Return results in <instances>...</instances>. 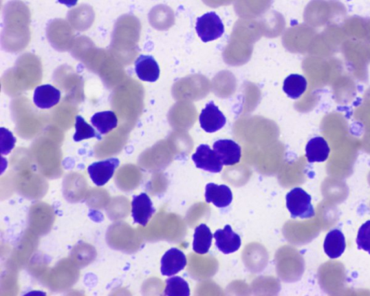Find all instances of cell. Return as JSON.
Returning a JSON list of instances; mask_svg holds the SVG:
<instances>
[{
  "label": "cell",
  "mask_w": 370,
  "mask_h": 296,
  "mask_svg": "<svg viewBox=\"0 0 370 296\" xmlns=\"http://www.w3.org/2000/svg\"><path fill=\"white\" fill-rule=\"evenodd\" d=\"M195 30L198 36L206 43L220 38L224 33V25L215 12H210L197 19Z\"/></svg>",
  "instance_id": "cell-2"
},
{
  "label": "cell",
  "mask_w": 370,
  "mask_h": 296,
  "mask_svg": "<svg viewBox=\"0 0 370 296\" xmlns=\"http://www.w3.org/2000/svg\"><path fill=\"white\" fill-rule=\"evenodd\" d=\"M346 239L342 232L334 229L327 234L323 248L326 255L331 259L339 258L346 249Z\"/></svg>",
  "instance_id": "cell-13"
},
{
  "label": "cell",
  "mask_w": 370,
  "mask_h": 296,
  "mask_svg": "<svg viewBox=\"0 0 370 296\" xmlns=\"http://www.w3.org/2000/svg\"><path fill=\"white\" fill-rule=\"evenodd\" d=\"M61 98V91L47 84L35 89L34 103L40 109H50L60 103Z\"/></svg>",
  "instance_id": "cell-12"
},
{
  "label": "cell",
  "mask_w": 370,
  "mask_h": 296,
  "mask_svg": "<svg viewBox=\"0 0 370 296\" xmlns=\"http://www.w3.org/2000/svg\"><path fill=\"white\" fill-rule=\"evenodd\" d=\"M120 163L118 158H110L89 165L88 172L94 184L97 187L106 185L113 177Z\"/></svg>",
  "instance_id": "cell-4"
},
{
  "label": "cell",
  "mask_w": 370,
  "mask_h": 296,
  "mask_svg": "<svg viewBox=\"0 0 370 296\" xmlns=\"http://www.w3.org/2000/svg\"><path fill=\"white\" fill-rule=\"evenodd\" d=\"M213 235L205 224H202L195 230L193 250L199 255H206L211 246Z\"/></svg>",
  "instance_id": "cell-16"
},
{
  "label": "cell",
  "mask_w": 370,
  "mask_h": 296,
  "mask_svg": "<svg viewBox=\"0 0 370 296\" xmlns=\"http://www.w3.org/2000/svg\"><path fill=\"white\" fill-rule=\"evenodd\" d=\"M165 295L189 296L191 290L188 284L180 277L168 278L166 281Z\"/></svg>",
  "instance_id": "cell-18"
},
{
  "label": "cell",
  "mask_w": 370,
  "mask_h": 296,
  "mask_svg": "<svg viewBox=\"0 0 370 296\" xmlns=\"http://www.w3.org/2000/svg\"><path fill=\"white\" fill-rule=\"evenodd\" d=\"M135 65L136 74L141 81L153 83L159 79L160 76V65L152 56H139Z\"/></svg>",
  "instance_id": "cell-10"
},
{
  "label": "cell",
  "mask_w": 370,
  "mask_h": 296,
  "mask_svg": "<svg viewBox=\"0 0 370 296\" xmlns=\"http://www.w3.org/2000/svg\"><path fill=\"white\" fill-rule=\"evenodd\" d=\"M192 160L198 169L212 173H219L222 171L223 164L215 150L207 145H202L197 148Z\"/></svg>",
  "instance_id": "cell-3"
},
{
  "label": "cell",
  "mask_w": 370,
  "mask_h": 296,
  "mask_svg": "<svg viewBox=\"0 0 370 296\" xmlns=\"http://www.w3.org/2000/svg\"><path fill=\"white\" fill-rule=\"evenodd\" d=\"M76 134L74 136V140L76 142H81L85 139L96 138L98 140H102L101 134L95 131L91 125L85 121L80 116L76 117Z\"/></svg>",
  "instance_id": "cell-19"
},
{
  "label": "cell",
  "mask_w": 370,
  "mask_h": 296,
  "mask_svg": "<svg viewBox=\"0 0 370 296\" xmlns=\"http://www.w3.org/2000/svg\"><path fill=\"white\" fill-rule=\"evenodd\" d=\"M205 198L207 203H212L218 208H225L231 204L233 195L227 186L210 182L206 187Z\"/></svg>",
  "instance_id": "cell-11"
},
{
  "label": "cell",
  "mask_w": 370,
  "mask_h": 296,
  "mask_svg": "<svg viewBox=\"0 0 370 296\" xmlns=\"http://www.w3.org/2000/svg\"><path fill=\"white\" fill-rule=\"evenodd\" d=\"M287 207L294 219H309L315 216L312 197L301 188L292 189L286 196Z\"/></svg>",
  "instance_id": "cell-1"
},
{
  "label": "cell",
  "mask_w": 370,
  "mask_h": 296,
  "mask_svg": "<svg viewBox=\"0 0 370 296\" xmlns=\"http://www.w3.org/2000/svg\"><path fill=\"white\" fill-rule=\"evenodd\" d=\"M199 122L206 133L212 134L224 128L226 118L219 107L213 102H210L202 110Z\"/></svg>",
  "instance_id": "cell-5"
},
{
  "label": "cell",
  "mask_w": 370,
  "mask_h": 296,
  "mask_svg": "<svg viewBox=\"0 0 370 296\" xmlns=\"http://www.w3.org/2000/svg\"><path fill=\"white\" fill-rule=\"evenodd\" d=\"M213 237L216 240L217 247L224 255L237 251L241 245L240 236L232 231L230 224H226L223 230H217Z\"/></svg>",
  "instance_id": "cell-9"
},
{
  "label": "cell",
  "mask_w": 370,
  "mask_h": 296,
  "mask_svg": "<svg viewBox=\"0 0 370 296\" xmlns=\"http://www.w3.org/2000/svg\"><path fill=\"white\" fill-rule=\"evenodd\" d=\"M1 135H0V142H1V154L7 155L15 147L17 138L13 136L12 134L5 128L0 129Z\"/></svg>",
  "instance_id": "cell-21"
},
{
  "label": "cell",
  "mask_w": 370,
  "mask_h": 296,
  "mask_svg": "<svg viewBox=\"0 0 370 296\" xmlns=\"http://www.w3.org/2000/svg\"><path fill=\"white\" fill-rule=\"evenodd\" d=\"M213 150L224 165H234L239 162L241 149L239 145L230 139H221L213 144Z\"/></svg>",
  "instance_id": "cell-7"
},
{
  "label": "cell",
  "mask_w": 370,
  "mask_h": 296,
  "mask_svg": "<svg viewBox=\"0 0 370 296\" xmlns=\"http://www.w3.org/2000/svg\"><path fill=\"white\" fill-rule=\"evenodd\" d=\"M61 4L65 5L67 8H73L76 6L78 2V0H58Z\"/></svg>",
  "instance_id": "cell-22"
},
{
  "label": "cell",
  "mask_w": 370,
  "mask_h": 296,
  "mask_svg": "<svg viewBox=\"0 0 370 296\" xmlns=\"http://www.w3.org/2000/svg\"><path fill=\"white\" fill-rule=\"evenodd\" d=\"M161 264L162 275L171 277L184 269L187 265L186 256L182 251L173 248L164 253Z\"/></svg>",
  "instance_id": "cell-8"
},
{
  "label": "cell",
  "mask_w": 370,
  "mask_h": 296,
  "mask_svg": "<svg viewBox=\"0 0 370 296\" xmlns=\"http://www.w3.org/2000/svg\"><path fill=\"white\" fill-rule=\"evenodd\" d=\"M357 244L359 249L368 252L370 255V220L363 224L360 229Z\"/></svg>",
  "instance_id": "cell-20"
},
{
  "label": "cell",
  "mask_w": 370,
  "mask_h": 296,
  "mask_svg": "<svg viewBox=\"0 0 370 296\" xmlns=\"http://www.w3.org/2000/svg\"><path fill=\"white\" fill-rule=\"evenodd\" d=\"M306 158L309 163L323 162L329 158L331 149L323 137L310 139L306 146Z\"/></svg>",
  "instance_id": "cell-14"
},
{
  "label": "cell",
  "mask_w": 370,
  "mask_h": 296,
  "mask_svg": "<svg viewBox=\"0 0 370 296\" xmlns=\"http://www.w3.org/2000/svg\"><path fill=\"white\" fill-rule=\"evenodd\" d=\"M91 121L99 134L103 135L116 129L118 125L117 116L112 111L97 112L93 116Z\"/></svg>",
  "instance_id": "cell-15"
},
{
  "label": "cell",
  "mask_w": 370,
  "mask_h": 296,
  "mask_svg": "<svg viewBox=\"0 0 370 296\" xmlns=\"http://www.w3.org/2000/svg\"><path fill=\"white\" fill-rule=\"evenodd\" d=\"M155 211L150 197L146 193L133 196L132 217L135 223L146 226Z\"/></svg>",
  "instance_id": "cell-6"
},
{
  "label": "cell",
  "mask_w": 370,
  "mask_h": 296,
  "mask_svg": "<svg viewBox=\"0 0 370 296\" xmlns=\"http://www.w3.org/2000/svg\"><path fill=\"white\" fill-rule=\"evenodd\" d=\"M307 82L301 75L292 74L283 82V92L292 100H297L306 91Z\"/></svg>",
  "instance_id": "cell-17"
}]
</instances>
